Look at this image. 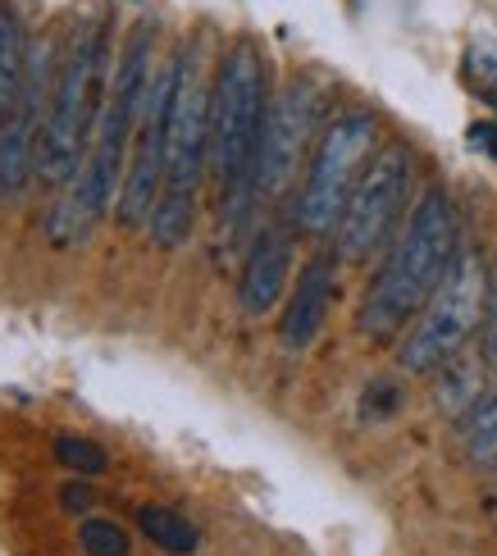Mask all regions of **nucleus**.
I'll use <instances>...</instances> for the list:
<instances>
[{"mask_svg": "<svg viewBox=\"0 0 497 556\" xmlns=\"http://www.w3.org/2000/svg\"><path fill=\"white\" fill-rule=\"evenodd\" d=\"M151 74H156L151 68V23L141 18L110 68L101 119H97V132H91L83 169L51 205V219H46V238L51 242H60V247L83 242L110 211V201H120L133 137H137V114H141V97H147Z\"/></svg>", "mask_w": 497, "mask_h": 556, "instance_id": "1", "label": "nucleus"}, {"mask_svg": "<svg viewBox=\"0 0 497 556\" xmlns=\"http://www.w3.org/2000/svg\"><path fill=\"white\" fill-rule=\"evenodd\" d=\"M270 64L265 51L238 37L215 64L210 97V169L220 188V233L233 242L260 205V151L270 124Z\"/></svg>", "mask_w": 497, "mask_h": 556, "instance_id": "2", "label": "nucleus"}, {"mask_svg": "<svg viewBox=\"0 0 497 556\" xmlns=\"http://www.w3.org/2000/svg\"><path fill=\"white\" fill-rule=\"evenodd\" d=\"M461 256V219L443 188H424L411 205L407 224L397 228L384 265L370 278V288L357 306V333L388 342L430 306L443 278L452 274Z\"/></svg>", "mask_w": 497, "mask_h": 556, "instance_id": "3", "label": "nucleus"}, {"mask_svg": "<svg viewBox=\"0 0 497 556\" xmlns=\"http://www.w3.org/2000/svg\"><path fill=\"white\" fill-rule=\"evenodd\" d=\"M210 97L215 74L206 68V41H187L174 55V101L164 128V188L151 215V238L160 247H183L197 219V192L210 165Z\"/></svg>", "mask_w": 497, "mask_h": 556, "instance_id": "4", "label": "nucleus"}, {"mask_svg": "<svg viewBox=\"0 0 497 556\" xmlns=\"http://www.w3.org/2000/svg\"><path fill=\"white\" fill-rule=\"evenodd\" d=\"M105 18L87 10L74 18V33L64 37L55 55V83H51V105H46V128H41V182L69 188L78 178L91 132L101 119L105 101Z\"/></svg>", "mask_w": 497, "mask_h": 556, "instance_id": "5", "label": "nucleus"}, {"mask_svg": "<svg viewBox=\"0 0 497 556\" xmlns=\"http://www.w3.org/2000/svg\"><path fill=\"white\" fill-rule=\"evenodd\" d=\"M378 151V114L374 110H338L324 124L320 142L311 151V165L297 188L293 201V224L306 238H328L338 233V219L347 211L351 192H357L361 174L370 169V160Z\"/></svg>", "mask_w": 497, "mask_h": 556, "instance_id": "6", "label": "nucleus"}, {"mask_svg": "<svg viewBox=\"0 0 497 556\" xmlns=\"http://www.w3.org/2000/svg\"><path fill=\"white\" fill-rule=\"evenodd\" d=\"M488 278L493 274L484 269L480 251H461L434 301L415 315L407 338L397 342V365L407 375H438L447 361L465 352L488 311Z\"/></svg>", "mask_w": 497, "mask_h": 556, "instance_id": "7", "label": "nucleus"}, {"mask_svg": "<svg viewBox=\"0 0 497 556\" xmlns=\"http://www.w3.org/2000/svg\"><path fill=\"white\" fill-rule=\"evenodd\" d=\"M415 188V155L407 142L378 147L370 169L361 174L357 192H351L347 211L334 233V256L343 265H365L397 238V224L407 215V201Z\"/></svg>", "mask_w": 497, "mask_h": 556, "instance_id": "8", "label": "nucleus"}, {"mask_svg": "<svg viewBox=\"0 0 497 556\" xmlns=\"http://www.w3.org/2000/svg\"><path fill=\"white\" fill-rule=\"evenodd\" d=\"M328 114V87L311 74H297L293 83L278 87V97L270 101V124H265V151H260V201H278L293 188L297 169L306 165L320 142L315 132H324Z\"/></svg>", "mask_w": 497, "mask_h": 556, "instance_id": "9", "label": "nucleus"}, {"mask_svg": "<svg viewBox=\"0 0 497 556\" xmlns=\"http://www.w3.org/2000/svg\"><path fill=\"white\" fill-rule=\"evenodd\" d=\"M170 101H174V60L160 64L147 97H141V114H137V137H133V155H128V174L120 188V205L114 215L128 228L151 224L156 201L164 188V128H170Z\"/></svg>", "mask_w": 497, "mask_h": 556, "instance_id": "10", "label": "nucleus"}, {"mask_svg": "<svg viewBox=\"0 0 497 556\" xmlns=\"http://www.w3.org/2000/svg\"><path fill=\"white\" fill-rule=\"evenodd\" d=\"M293 269V233L283 224H260V233L251 238L243 256V278H238V306L243 315H265L278 306L283 283Z\"/></svg>", "mask_w": 497, "mask_h": 556, "instance_id": "11", "label": "nucleus"}, {"mask_svg": "<svg viewBox=\"0 0 497 556\" xmlns=\"http://www.w3.org/2000/svg\"><path fill=\"white\" fill-rule=\"evenodd\" d=\"M338 296V256H311L297 274V288L283 306L278 319V338L288 352H301L311 346L324 329V315H328V301Z\"/></svg>", "mask_w": 497, "mask_h": 556, "instance_id": "12", "label": "nucleus"}, {"mask_svg": "<svg viewBox=\"0 0 497 556\" xmlns=\"http://www.w3.org/2000/svg\"><path fill=\"white\" fill-rule=\"evenodd\" d=\"M28 55L33 46H23V28L10 5H0V137L10 132L14 114L28 91Z\"/></svg>", "mask_w": 497, "mask_h": 556, "instance_id": "13", "label": "nucleus"}, {"mask_svg": "<svg viewBox=\"0 0 497 556\" xmlns=\"http://www.w3.org/2000/svg\"><path fill=\"white\" fill-rule=\"evenodd\" d=\"M484 369H488L484 356H480V361H470V356L461 352V356L447 361V365L438 369V388H434L438 406H443L447 415H457V420L475 410V406L488 397V392H484Z\"/></svg>", "mask_w": 497, "mask_h": 556, "instance_id": "14", "label": "nucleus"}, {"mask_svg": "<svg viewBox=\"0 0 497 556\" xmlns=\"http://www.w3.org/2000/svg\"><path fill=\"white\" fill-rule=\"evenodd\" d=\"M137 529H141V534H147L160 552H174V556L197 552V525L187 520L183 511H174V506H160V502L137 506Z\"/></svg>", "mask_w": 497, "mask_h": 556, "instance_id": "15", "label": "nucleus"}, {"mask_svg": "<svg viewBox=\"0 0 497 556\" xmlns=\"http://www.w3.org/2000/svg\"><path fill=\"white\" fill-rule=\"evenodd\" d=\"M461 443L470 452V460H480V466H497V392L461 415Z\"/></svg>", "mask_w": 497, "mask_h": 556, "instance_id": "16", "label": "nucleus"}, {"mask_svg": "<svg viewBox=\"0 0 497 556\" xmlns=\"http://www.w3.org/2000/svg\"><path fill=\"white\" fill-rule=\"evenodd\" d=\"M78 547L87 556H133V539L120 520L105 516H83L78 520Z\"/></svg>", "mask_w": 497, "mask_h": 556, "instance_id": "17", "label": "nucleus"}, {"mask_svg": "<svg viewBox=\"0 0 497 556\" xmlns=\"http://www.w3.org/2000/svg\"><path fill=\"white\" fill-rule=\"evenodd\" d=\"M465 78H470V87H475L488 105H497V41L493 37L470 41V51H465Z\"/></svg>", "mask_w": 497, "mask_h": 556, "instance_id": "18", "label": "nucleus"}, {"mask_svg": "<svg viewBox=\"0 0 497 556\" xmlns=\"http://www.w3.org/2000/svg\"><path fill=\"white\" fill-rule=\"evenodd\" d=\"M55 460L64 470H74V475H101L105 470V452L91 443V438H78V433H60L55 438Z\"/></svg>", "mask_w": 497, "mask_h": 556, "instance_id": "19", "label": "nucleus"}, {"mask_svg": "<svg viewBox=\"0 0 497 556\" xmlns=\"http://www.w3.org/2000/svg\"><path fill=\"white\" fill-rule=\"evenodd\" d=\"M480 356L488 365V375L497 379V269L488 278V311H484V324H480Z\"/></svg>", "mask_w": 497, "mask_h": 556, "instance_id": "20", "label": "nucleus"}, {"mask_svg": "<svg viewBox=\"0 0 497 556\" xmlns=\"http://www.w3.org/2000/svg\"><path fill=\"white\" fill-rule=\"evenodd\" d=\"M470 147H480L484 155L497 160V119H480L475 128H470Z\"/></svg>", "mask_w": 497, "mask_h": 556, "instance_id": "21", "label": "nucleus"}, {"mask_svg": "<svg viewBox=\"0 0 497 556\" xmlns=\"http://www.w3.org/2000/svg\"><path fill=\"white\" fill-rule=\"evenodd\" d=\"M374 402H378V406H384V415H393V406L401 402V392H397L393 383H370V392H365V402H361V406L370 410Z\"/></svg>", "mask_w": 497, "mask_h": 556, "instance_id": "22", "label": "nucleus"}, {"mask_svg": "<svg viewBox=\"0 0 497 556\" xmlns=\"http://www.w3.org/2000/svg\"><path fill=\"white\" fill-rule=\"evenodd\" d=\"M87 502H91V493L83 489V483H69L64 489V511H87Z\"/></svg>", "mask_w": 497, "mask_h": 556, "instance_id": "23", "label": "nucleus"}]
</instances>
